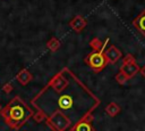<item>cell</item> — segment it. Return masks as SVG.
I'll return each mask as SVG.
<instances>
[{"mask_svg": "<svg viewBox=\"0 0 145 131\" xmlns=\"http://www.w3.org/2000/svg\"><path fill=\"white\" fill-rule=\"evenodd\" d=\"M45 115L52 131H72L100 105V99L68 68L63 67L32 99Z\"/></svg>", "mask_w": 145, "mask_h": 131, "instance_id": "1", "label": "cell"}, {"mask_svg": "<svg viewBox=\"0 0 145 131\" xmlns=\"http://www.w3.org/2000/svg\"><path fill=\"white\" fill-rule=\"evenodd\" d=\"M0 113L5 123L14 130H19L34 115L33 109L18 96L11 98Z\"/></svg>", "mask_w": 145, "mask_h": 131, "instance_id": "2", "label": "cell"}, {"mask_svg": "<svg viewBox=\"0 0 145 131\" xmlns=\"http://www.w3.org/2000/svg\"><path fill=\"white\" fill-rule=\"evenodd\" d=\"M108 42H109V39L105 40V42L103 43L102 48H100L97 50H93L84 59L85 63L87 64V66H89L95 73L101 72L109 64L108 60H106V58H105V55H104V48H105V46H106Z\"/></svg>", "mask_w": 145, "mask_h": 131, "instance_id": "3", "label": "cell"}, {"mask_svg": "<svg viewBox=\"0 0 145 131\" xmlns=\"http://www.w3.org/2000/svg\"><path fill=\"white\" fill-rule=\"evenodd\" d=\"M139 69L140 68L137 65L136 60H133V62H129V63H122V65L120 67V72L123 73L127 79H130V77L135 76L139 72Z\"/></svg>", "mask_w": 145, "mask_h": 131, "instance_id": "4", "label": "cell"}, {"mask_svg": "<svg viewBox=\"0 0 145 131\" xmlns=\"http://www.w3.org/2000/svg\"><path fill=\"white\" fill-rule=\"evenodd\" d=\"M104 55H105V58H106L109 64H116L122 57L121 51L116 46H113V44L104 50Z\"/></svg>", "mask_w": 145, "mask_h": 131, "instance_id": "5", "label": "cell"}, {"mask_svg": "<svg viewBox=\"0 0 145 131\" xmlns=\"http://www.w3.org/2000/svg\"><path fill=\"white\" fill-rule=\"evenodd\" d=\"M133 26L145 38V9L137 15V17L133 21Z\"/></svg>", "mask_w": 145, "mask_h": 131, "instance_id": "6", "label": "cell"}, {"mask_svg": "<svg viewBox=\"0 0 145 131\" xmlns=\"http://www.w3.org/2000/svg\"><path fill=\"white\" fill-rule=\"evenodd\" d=\"M16 80L22 84V85H27L32 80H33V75L32 73L26 69V68H23L22 71H19L16 75Z\"/></svg>", "mask_w": 145, "mask_h": 131, "instance_id": "7", "label": "cell"}, {"mask_svg": "<svg viewBox=\"0 0 145 131\" xmlns=\"http://www.w3.org/2000/svg\"><path fill=\"white\" fill-rule=\"evenodd\" d=\"M86 24H87V22H86V19H85L84 17H82V16H76L74 19L70 21L69 26H70L74 31L80 32V31H83V30L85 28Z\"/></svg>", "mask_w": 145, "mask_h": 131, "instance_id": "8", "label": "cell"}, {"mask_svg": "<svg viewBox=\"0 0 145 131\" xmlns=\"http://www.w3.org/2000/svg\"><path fill=\"white\" fill-rule=\"evenodd\" d=\"M72 131H94V130H93V126H92L91 122H88L86 120H83V121L78 122L75 125Z\"/></svg>", "mask_w": 145, "mask_h": 131, "instance_id": "9", "label": "cell"}, {"mask_svg": "<svg viewBox=\"0 0 145 131\" xmlns=\"http://www.w3.org/2000/svg\"><path fill=\"white\" fill-rule=\"evenodd\" d=\"M105 112H106V114H108L109 116L113 117V116H116V115L120 112V106H119L118 104H116V103H110V104L106 105Z\"/></svg>", "mask_w": 145, "mask_h": 131, "instance_id": "10", "label": "cell"}, {"mask_svg": "<svg viewBox=\"0 0 145 131\" xmlns=\"http://www.w3.org/2000/svg\"><path fill=\"white\" fill-rule=\"evenodd\" d=\"M46 47H48L51 51H56V50L59 49V47H60V42H59V40H58L57 38L53 36V38H51V39L48 41Z\"/></svg>", "mask_w": 145, "mask_h": 131, "instance_id": "11", "label": "cell"}, {"mask_svg": "<svg viewBox=\"0 0 145 131\" xmlns=\"http://www.w3.org/2000/svg\"><path fill=\"white\" fill-rule=\"evenodd\" d=\"M89 46L93 48V50H97V49H100V48H102V46H103V43L97 39V38H94L92 41H89Z\"/></svg>", "mask_w": 145, "mask_h": 131, "instance_id": "12", "label": "cell"}, {"mask_svg": "<svg viewBox=\"0 0 145 131\" xmlns=\"http://www.w3.org/2000/svg\"><path fill=\"white\" fill-rule=\"evenodd\" d=\"M37 110V109H36ZM33 118L36 121V122H42V121H45V115L41 112V110H37L34 115H33Z\"/></svg>", "mask_w": 145, "mask_h": 131, "instance_id": "13", "label": "cell"}, {"mask_svg": "<svg viewBox=\"0 0 145 131\" xmlns=\"http://www.w3.org/2000/svg\"><path fill=\"white\" fill-rule=\"evenodd\" d=\"M127 80H128V79L126 77V75H125L123 73H121V72H119V73L116 75V81H117L118 83H120V84H123Z\"/></svg>", "mask_w": 145, "mask_h": 131, "instance_id": "14", "label": "cell"}, {"mask_svg": "<svg viewBox=\"0 0 145 131\" xmlns=\"http://www.w3.org/2000/svg\"><path fill=\"white\" fill-rule=\"evenodd\" d=\"M12 90H14V88H12V84H11V83H6V84L2 87V91H3L5 93H10Z\"/></svg>", "mask_w": 145, "mask_h": 131, "instance_id": "15", "label": "cell"}, {"mask_svg": "<svg viewBox=\"0 0 145 131\" xmlns=\"http://www.w3.org/2000/svg\"><path fill=\"white\" fill-rule=\"evenodd\" d=\"M139 73H140V74H142V75L145 77V66H143V67L139 69Z\"/></svg>", "mask_w": 145, "mask_h": 131, "instance_id": "16", "label": "cell"}, {"mask_svg": "<svg viewBox=\"0 0 145 131\" xmlns=\"http://www.w3.org/2000/svg\"><path fill=\"white\" fill-rule=\"evenodd\" d=\"M1 109H2V106H1V104H0V112H1Z\"/></svg>", "mask_w": 145, "mask_h": 131, "instance_id": "17", "label": "cell"}]
</instances>
